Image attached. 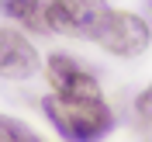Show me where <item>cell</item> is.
Instances as JSON below:
<instances>
[{
	"instance_id": "52a82bcc",
	"label": "cell",
	"mask_w": 152,
	"mask_h": 142,
	"mask_svg": "<svg viewBox=\"0 0 152 142\" xmlns=\"http://www.w3.org/2000/svg\"><path fill=\"white\" fill-rule=\"evenodd\" d=\"M0 142H45L35 128L14 118V114H0Z\"/></svg>"
},
{
	"instance_id": "ba28073f",
	"label": "cell",
	"mask_w": 152,
	"mask_h": 142,
	"mask_svg": "<svg viewBox=\"0 0 152 142\" xmlns=\"http://www.w3.org/2000/svg\"><path fill=\"white\" fill-rule=\"evenodd\" d=\"M135 111H138V118H142V121H149V125H152V83L145 87L142 94H138V101H135Z\"/></svg>"
},
{
	"instance_id": "3957f363",
	"label": "cell",
	"mask_w": 152,
	"mask_h": 142,
	"mask_svg": "<svg viewBox=\"0 0 152 142\" xmlns=\"http://www.w3.org/2000/svg\"><path fill=\"white\" fill-rule=\"evenodd\" d=\"M111 7L97 4V0H48L42 7L45 28L59 35H76V38H94L100 21Z\"/></svg>"
},
{
	"instance_id": "5b68a950",
	"label": "cell",
	"mask_w": 152,
	"mask_h": 142,
	"mask_svg": "<svg viewBox=\"0 0 152 142\" xmlns=\"http://www.w3.org/2000/svg\"><path fill=\"white\" fill-rule=\"evenodd\" d=\"M38 49L14 28H0V76L4 80H31L38 73Z\"/></svg>"
},
{
	"instance_id": "6da1fadb",
	"label": "cell",
	"mask_w": 152,
	"mask_h": 142,
	"mask_svg": "<svg viewBox=\"0 0 152 142\" xmlns=\"http://www.w3.org/2000/svg\"><path fill=\"white\" fill-rule=\"evenodd\" d=\"M42 111L66 142H100L104 135L114 132V111L104 104V97H97V101H62V97L48 94V97H42Z\"/></svg>"
},
{
	"instance_id": "9c48e42d",
	"label": "cell",
	"mask_w": 152,
	"mask_h": 142,
	"mask_svg": "<svg viewBox=\"0 0 152 142\" xmlns=\"http://www.w3.org/2000/svg\"><path fill=\"white\" fill-rule=\"evenodd\" d=\"M149 14H152V0H149Z\"/></svg>"
},
{
	"instance_id": "7a4b0ae2",
	"label": "cell",
	"mask_w": 152,
	"mask_h": 142,
	"mask_svg": "<svg viewBox=\"0 0 152 142\" xmlns=\"http://www.w3.org/2000/svg\"><path fill=\"white\" fill-rule=\"evenodd\" d=\"M94 42L100 49H107L111 56H121V59H135L142 56L152 42V28L145 24L138 14H128V10H107L100 28H97Z\"/></svg>"
},
{
	"instance_id": "277c9868",
	"label": "cell",
	"mask_w": 152,
	"mask_h": 142,
	"mask_svg": "<svg viewBox=\"0 0 152 142\" xmlns=\"http://www.w3.org/2000/svg\"><path fill=\"white\" fill-rule=\"evenodd\" d=\"M45 76H48L52 94L62 97V101H97V97H104L97 76L86 66H80L73 56H62V52L59 56H48Z\"/></svg>"
},
{
	"instance_id": "8992f818",
	"label": "cell",
	"mask_w": 152,
	"mask_h": 142,
	"mask_svg": "<svg viewBox=\"0 0 152 142\" xmlns=\"http://www.w3.org/2000/svg\"><path fill=\"white\" fill-rule=\"evenodd\" d=\"M0 10L7 18L21 21L35 31H45V18H42V0H0Z\"/></svg>"
}]
</instances>
